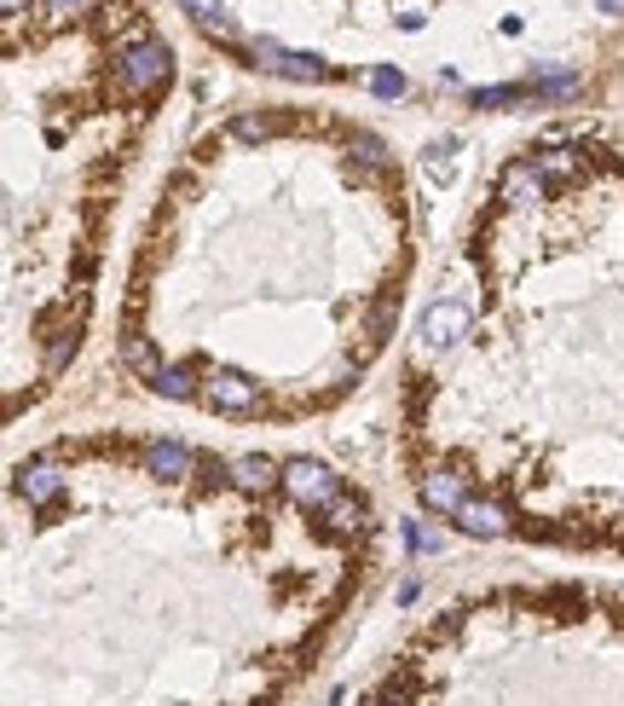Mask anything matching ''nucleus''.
Instances as JSON below:
<instances>
[{"instance_id": "obj_6", "label": "nucleus", "mask_w": 624, "mask_h": 706, "mask_svg": "<svg viewBox=\"0 0 624 706\" xmlns=\"http://www.w3.org/2000/svg\"><path fill=\"white\" fill-rule=\"evenodd\" d=\"M462 331H468V313L457 308V301H434L428 319H423V347H428V353H434V347H451Z\"/></svg>"}, {"instance_id": "obj_22", "label": "nucleus", "mask_w": 624, "mask_h": 706, "mask_svg": "<svg viewBox=\"0 0 624 706\" xmlns=\"http://www.w3.org/2000/svg\"><path fill=\"white\" fill-rule=\"evenodd\" d=\"M7 12H23V0H7Z\"/></svg>"}, {"instance_id": "obj_12", "label": "nucleus", "mask_w": 624, "mask_h": 706, "mask_svg": "<svg viewBox=\"0 0 624 706\" xmlns=\"http://www.w3.org/2000/svg\"><path fill=\"white\" fill-rule=\"evenodd\" d=\"M122 365H127V371H139V376H150V383L163 376V371H156V347H150L139 331H127V336H122Z\"/></svg>"}, {"instance_id": "obj_4", "label": "nucleus", "mask_w": 624, "mask_h": 706, "mask_svg": "<svg viewBox=\"0 0 624 706\" xmlns=\"http://www.w3.org/2000/svg\"><path fill=\"white\" fill-rule=\"evenodd\" d=\"M202 399H208L215 412H226V417H249V412L260 406V388L249 383V376H238V371H220V376H208Z\"/></svg>"}, {"instance_id": "obj_18", "label": "nucleus", "mask_w": 624, "mask_h": 706, "mask_svg": "<svg viewBox=\"0 0 624 706\" xmlns=\"http://www.w3.org/2000/svg\"><path fill=\"white\" fill-rule=\"evenodd\" d=\"M156 394H174V399L197 394V388H191V371H163V376H156Z\"/></svg>"}, {"instance_id": "obj_17", "label": "nucleus", "mask_w": 624, "mask_h": 706, "mask_svg": "<svg viewBox=\"0 0 624 706\" xmlns=\"http://www.w3.org/2000/svg\"><path fill=\"white\" fill-rule=\"evenodd\" d=\"M364 87L382 93V98H399V93H405V75H399V70H371V75H364Z\"/></svg>"}, {"instance_id": "obj_5", "label": "nucleus", "mask_w": 624, "mask_h": 706, "mask_svg": "<svg viewBox=\"0 0 624 706\" xmlns=\"http://www.w3.org/2000/svg\"><path fill=\"white\" fill-rule=\"evenodd\" d=\"M451 521L462 527V533H475V539H498V533H509V510H503L498 498H468Z\"/></svg>"}, {"instance_id": "obj_2", "label": "nucleus", "mask_w": 624, "mask_h": 706, "mask_svg": "<svg viewBox=\"0 0 624 706\" xmlns=\"http://www.w3.org/2000/svg\"><path fill=\"white\" fill-rule=\"evenodd\" d=\"M254 64L260 70H272V75H295V82H335V64L324 59H306V53H283L278 41H254Z\"/></svg>"}, {"instance_id": "obj_20", "label": "nucleus", "mask_w": 624, "mask_h": 706, "mask_svg": "<svg viewBox=\"0 0 624 706\" xmlns=\"http://www.w3.org/2000/svg\"><path fill=\"white\" fill-rule=\"evenodd\" d=\"M405 539H410L416 550H434V544H439V539L428 533V527H423V521H405Z\"/></svg>"}, {"instance_id": "obj_13", "label": "nucleus", "mask_w": 624, "mask_h": 706, "mask_svg": "<svg viewBox=\"0 0 624 706\" xmlns=\"http://www.w3.org/2000/svg\"><path fill=\"white\" fill-rule=\"evenodd\" d=\"M538 174L543 180H566V174H579V150H561V145H550V150H538Z\"/></svg>"}, {"instance_id": "obj_11", "label": "nucleus", "mask_w": 624, "mask_h": 706, "mask_svg": "<svg viewBox=\"0 0 624 706\" xmlns=\"http://www.w3.org/2000/svg\"><path fill=\"white\" fill-rule=\"evenodd\" d=\"M503 197H509V204H532V197H543V174H538V163H514V168H503Z\"/></svg>"}, {"instance_id": "obj_1", "label": "nucleus", "mask_w": 624, "mask_h": 706, "mask_svg": "<svg viewBox=\"0 0 624 706\" xmlns=\"http://www.w3.org/2000/svg\"><path fill=\"white\" fill-rule=\"evenodd\" d=\"M168 70H174V53H168V41H134V46H127V53H122V87L127 93H156V87H163L168 82Z\"/></svg>"}, {"instance_id": "obj_10", "label": "nucleus", "mask_w": 624, "mask_h": 706, "mask_svg": "<svg viewBox=\"0 0 624 706\" xmlns=\"http://www.w3.org/2000/svg\"><path fill=\"white\" fill-rule=\"evenodd\" d=\"M179 7H186V12H191V18L202 23V30L215 35V41L238 46V30H231V18H226V7H220V0H179Z\"/></svg>"}, {"instance_id": "obj_16", "label": "nucleus", "mask_w": 624, "mask_h": 706, "mask_svg": "<svg viewBox=\"0 0 624 706\" xmlns=\"http://www.w3.org/2000/svg\"><path fill=\"white\" fill-rule=\"evenodd\" d=\"M238 481H243V487H272V481H278V464H272V458H243V464H238Z\"/></svg>"}, {"instance_id": "obj_19", "label": "nucleus", "mask_w": 624, "mask_h": 706, "mask_svg": "<svg viewBox=\"0 0 624 706\" xmlns=\"http://www.w3.org/2000/svg\"><path fill=\"white\" fill-rule=\"evenodd\" d=\"M520 93H527V87H480V93H475V105H514Z\"/></svg>"}, {"instance_id": "obj_9", "label": "nucleus", "mask_w": 624, "mask_h": 706, "mask_svg": "<svg viewBox=\"0 0 624 706\" xmlns=\"http://www.w3.org/2000/svg\"><path fill=\"white\" fill-rule=\"evenodd\" d=\"M145 464H150L156 475H186V469H197V451L179 446V440H150V446H145Z\"/></svg>"}, {"instance_id": "obj_15", "label": "nucleus", "mask_w": 624, "mask_h": 706, "mask_svg": "<svg viewBox=\"0 0 624 706\" xmlns=\"http://www.w3.org/2000/svg\"><path fill=\"white\" fill-rule=\"evenodd\" d=\"M231 134H238V139H249V145H260L267 134H278V122H272V116H260V111H249V116H238V122H231Z\"/></svg>"}, {"instance_id": "obj_7", "label": "nucleus", "mask_w": 624, "mask_h": 706, "mask_svg": "<svg viewBox=\"0 0 624 706\" xmlns=\"http://www.w3.org/2000/svg\"><path fill=\"white\" fill-rule=\"evenodd\" d=\"M416 492H423V503L428 510H439V516H457L462 503H468V487H462V475H423V481H416Z\"/></svg>"}, {"instance_id": "obj_8", "label": "nucleus", "mask_w": 624, "mask_h": 706, "mask_svg": "<svg viewBox=\"0 0 624 706\" xmlns=\"http://www.w3.org/2000/svg\"><path fill=\"white\" fill-rule=\"evenodd\" d=\"M59 487H64V475H59V464H52V458H35V464L18 469V492L30 498V503H52V498H59Z\"/></svg>"}, {"instance_id": "obj_3", "label": "nucleus", "mask_w": 624, "mask_h": 706, "mask_svg": "<svg viewBox=\"0 0 624 706\" xmlns=\"http://www.w3.org/2000/svg\"><path fill=\"white\" fill-rule=\"evenodd\" d=\"M283 487H290L301 503H319V510H330V503L342 498V481H335L324 464H306V458H290V464H283Z\"/></svg>"}, {"instance_id": "obj_14", "label": "nucleus", "mask_w": 624, "mask_h": 706, "mask_svg": "<svg viewBox=\"0 0 624 706\" xmlns=\"http://www.w3.org/2000/svg\"><path fill=\"white\" fill-rule=\"evenodd\" d=\"M428 180H434V186H451V180H457V139H439V145L428 150Z\"/></svg>"}, {"instance_id": "obj_21", "label": "nucleus", "mask_w": 624, "mask_h": 706, "mask_svg": "<svg viewBox=\"0 0 624 706\" xmlns=\"http://www.w3.org/2000/svg\"><path fill=\"white\" fill-rule=\"evenodd\" d=\"M602 7H607V12H624V0H602Z\"/></svg>"}]
</instances>
